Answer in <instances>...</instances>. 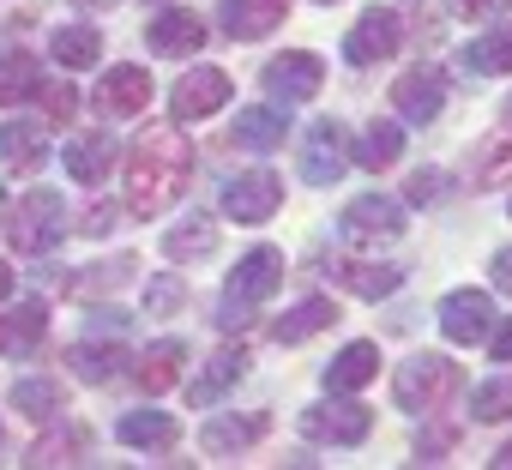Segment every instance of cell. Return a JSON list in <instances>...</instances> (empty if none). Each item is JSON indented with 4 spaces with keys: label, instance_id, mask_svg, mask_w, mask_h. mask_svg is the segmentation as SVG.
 I'll use <instances>...</instances> for the list:
<instances>
[{
    "label": "cell",
    "instance_id": "cell-1",
    "mask_svg": "<svg viewBox=\"0 0 512 470\" xmlns=\"http://www.w3.org/2000/svg\"><path fill=\"white\" fill-rule=\"evenodd\" d=\"M193 181V145L181 127H145L127 151V211L157 217L169 211Z\"/></svg>",
    "mask_w": 512,
    "mask_h": 470
},
{
    "label": "cell",
    "instance_id": "cell-2",
    "mask_svg": "<svg viewBox=\"0 0 512 470\" xmlns=\"http://www.w3.org/2000/svg\"><path fill=\"white\" fill-rule=\"evenodd\" d=\"M278 284H284V254H278V248H253V254H241L235 272H229V284H223V314H217V326H223V332L247 326L253 314L272 302Z\"/></svg>",
    "mask_w": 512,
    "mask_h": 470
},
{
    "label": "cell",
    "instance_id": "cell-3",
    "mask_svg": "<svg viewBox=\"0 0 512 470\" xmlns=\"http://www.w3.org/2000/svg\"><path fill=\"white\" fill-rule=\"evenodd\" d=\"M458 386H464V368L452 356H410L392 374V404L410 410V416H434L458 398Z\"/></svg>",
    "mask_w": 512,
    "mask_h": 470
},
{
    "label": "cell",
    "instance_id": "cell-4",
    "mask_svg": "<svg viewBox=\"0 0 512 470\" xmlns=\"http://www.w3.org/2000/svg\"><path fill=\"white\" fill-rule=\"evenodd\" d=\"M61 235H67V199L55 193V187H31L19 205H13V217H7V242H13V254H55L61 248Z\"/></svg>",
    "mask_w": 512,
    "mask_h": 470
},
{
    "label": "cell",
    "instance_id": "cell-5",
    "mask_svg": "<svg viewBox=\"0 0 512 470\" xmlns=\"http://www.w3.org/2000/svg\"><path fill=\"white\" fill-rule=\"evenodd\" d=\"M338 235H344L350 248H362V254H380V248H392L398 235H404V205L386 199V193H362V199L344 205Z\"/></svg>",
    "mask_w": 512,
    "mask_h": 470
},
{
    "label": "cell",
    "instance_id": "cell-6",
    "mask_svg": "<svg viewBox=\"0 0 512 470\" xmlns=\"http://www.w3.org/2000/svg\"><path fill=\"white\" fill-rule=\"evenodd\" d=\"M284 205V175L278 169H241L235 181H223V217L235 223H266Z\"/></svg>",
    "mask_w": 512,
    "mask_h": 470
},
{
    "label": "cell",
    "instance_id": "cell-7",
    "mask_svg": "<svg viewBox=\"0 0 512 470\" xmlns=\"http://www.w3.org/2000/svg\"><path fill=\"white\" fill-rule=\"evenodd\" d=\"M320 85H326V61H320L314 49H290V55L266 61V91H272V103H284V109L320 97Z\"/></svg>",
    "mask_w": 512,
    "mask_h": 470
},
{
    "label": "cell",
    "instance_id": "cell-8",
    "mask_svg": "<svg viewBox=\"0 0 512 470\" xmlns=\"http://www.w3.org/2000/svg\"><path fill=\"white\" fill-rule=\"evenodd\" d=\"M338 175H350V139L338 121H314L302 133V181L308 187H332Z\"/></svg>",
    "mask_w": 512,
    "mask_h": 470
},
{
    "label": "cell",
    "instance_id": "cell-9",
    "mask_svg": "<svg viewBox=\"0 0 512 470\" xmlns=\"http://www.w3.org/2000/svg\"><path fill=\"white\" fill-rule=\"evenodd\" d=\"M398 43H404V19L374 7V13H362V19L350 25V37H344V61H350V67H380V61L398 55Z\"/></svg>",
    "mask_w": 512,
    "mask_h": 470
},
{
    "label": "cell",
    "instance_id": "cell-10",
    "mask_svg": "<svg viewBox=\"0 0 512 470\" xmlns=\"http://www.w3.org/2000/svg\"><path fill=\"white\" fill-rule=\"evenodd\" d=\"M229 97H235V79H229L223 67H193V73H181V85L169 91V109H175V121H205V115H217Z\"/></svg>",
    "mask_w": 512,
    "mask_h": 470
},
{
    "label": "cell",
    "instance_id": "cell-11",
    "mask_svg": "<svg viewBox=\"0 0 512 470\" xmlns=\"http://www.w3.org/2000/svg\"><path fill=\"white\" fill-rule=\"evenodd\" d=\"M374 428V416L362 404H308L302 410V434L320 446H362Z\"/></svg>",
    "mask_w": 512,
    "mask_h": 470
},
{
    "label": "cell",
    "instance_id": "cell-12",
    "mask_svg": "<svg viewBox=\"0 0 512 470\" xmlns=\"http://www.w3.org/2000/svg\"><path fill=\"white\" fill-rule=\"evenodd\" d=\"M392 109H398V121H410V127L440 121V109H446V79H440L434 67L404 73V79L392 85Z\"/></svg>",
    "mask_w": 512,
    "mask_h": 470
},
{
    "label": "cell",
    "instance_id": "cell-13",
    "mask_svg": "<svg viewBox=\"0 0 512 470\" xmlns=\"http://www.w3.org/2000/svg\"><path fill=\"white\" fill-rule=\"evenodd\" d=\"M440 332H446L452 344L488 338V332H494V302H488V290H452V296L440 302Z\"/></svg>",
    "mask_w": 512,
    "mask_h": 470
},
{
    "label": "cell",
    "instance_id": "cell-14",
    "mask_svg": "<svg viewBox=\"0 0 512 470\" xmlns=\"http://www.w3.org/2000/svg\"><path fill=\"white\" fill-rule=\"evenodd\" d=\"M145 43H151V55H163V61H187V55H199V49H205V19H199V13L169 7V13H157V19H151Z\"/></svg>",
    "mask_w": 512,
    "mask_h": 470
},
{
    "label": "cell",
    "instance_id": "cell-15",
    "mask_svg": "<svg viewBox=\"0 0 512 470\" xmlns=\"http://www.w3.org/2000/svg\"><path fill=\"white\" fill-rule=\"evenodd\" d=\"M133 380H139V392H169V386H181L187 380V344L181 338H157V344H145L139 356H133Z\"/></svg>",
    "mask_w": 512,
    "mask_h": 470
},
{
    "label": "cell",
    "instance_id": "cell-16",
    "mask_svg": "<svg viewBox=\"0 0 512 470\" xmlns=\"http://www.w3.org/2000/svg\"><path fill=\"white\" fill-rule=\"evenodd\" d=\"M290 19V0H223V31L235 43H260Z\"/></svg>",
    "mask_w": 512,
    "mask_h": 470
},
{
    "label": "cell",
    "instance_id": "cell-17",
    "mask_svg": "<svg viewBox=\"0 0 512 470\" xmlns=\"http://www.w3.org/2000/svg\"><path fill=\"white\" fill-rule=\"evenodd\" d=\"M266 434H272V416H266V410H247V416H211L205 434H199V446H205L211 458H229V452H247L253 440H266Z\"/></svg>",
    "mask_w": 512,
    "mask_h": 470
},
{
    "label": "cell",
    "instance_id": "cell-18",
    "mask_svg": "<svg viewBox=\"0 0 512 470\" xmlns=\"http://www.w3.org/2000/svg\"><path fill=\"white\" fill-rule=\"evenodd\" d=\"M49 338V302H19L0 314V356H37Z\"/></svg>",
    "mask_w": 512,
    "mask_h": 470
},
{
    "label": "cell",
    "instance_id": "cell-19",
    "mask_svg": "<svg viewBox=\"0 0 512 470\" xmlns=\"http://www.w3.org/2000/svg\"><path fill=\"white\" fill-rule=\"evenodd\" d=\"M115 440L133 446V452H169V446L181 440V422H175L169 410H127V416L115 422Z\"/></svg>",
    "mask_w": 512,
    "mask_h": 470
},
{
    "label": "cell",
    "instance_id": "cell-20",
    "mask_svg": "<svg viewBox=\"0 0 512 470\" xmlns=\"http://www.w3.org/2000/svg\"><path fill=\"white\" fill-rule=\"evenodd\" d=\"M97 103H103L109 115H145V103H151V73H145V67H109L103 85H97Z\"/></svg>",
    "mask_w": 512,
    "mask_h": 470
},
{
    "label": "cell",
    "instance_id": "cell-21",
    "mask_svg": "<svg viewBox=\"0 0 512 470\" xmlns=\"http://www.w3.org/2000/svg\"><path fill=\"white\" fill-rule=\"evenodd\" d=\"M374 374H380V344L356 338V344H344V350L326 362V392H362Z\"/></svg>",
    "mask_w": 512,
    "mask_h": 470
},
{
    "label": "cell",
    "instance_id": "cell-22",
    "mask_svg": "<svg viewBox=\"0 0 512 470\" xmlns=\"http://www.w3.org/2000/svg\"><path fill=\"white\" fill-rule=\"evenodd\" d=\"M109 169H115V139H109V133H79V139L67 145V175H73L79 187L109 181Z\"/></svg>",
    "mask_w": 512,
    "mask_h": 470
},
{
    "label": "cell",
    "instance_id": "cell-23",
    "mask_svg": "<svg viewBox=\"0 0 512 470\" xmlns=\"http://www.w3.org/2000/svg\"><path fill=\"white\" fill-rule=\"evenodd\" d=\"M67 362H73V374H79V380L109 386V380H121V374L133 368V350H127V344H91V338H85V344H73V356H67Z\"/></svg>",
    "mask_w": 512,
    "mask_h": 470
},
{
    "label": "cell",
    "instance_id": "cell-24",
    "mask_svg": "<svg viewBox=\"0 0 512 470\" xmlns=\"http://www.w3.org/2000/svg\"><path fill=\"white\" fill-rule=\"evenodd\" d=\"M241 374H247V356H241V350H217V356H211V362L193 374V386H187V404L211 410V404H217V398H223V392L241 380Z\"/></svg>",
    "mask_w": 512,
    "mask_h": 470
},
{
    "label": "cell",
    "instance_id": "cell-25",
    "mask_svg": "<svg viewBox=\"0 0 512 470\" xmlns=\"http://www.w3.org/2000/svg\"><path fill=\"white\" fill-rule=\"evenodd\" d=\"M0 163L19 169V175L43 169V163H49V139H43V127H37V121H7V127H0Z\"/></svg>",
    "mask_w": 512,
    "mask_h": 470
},
{
    "label": "cell",
    "instance_id": "cell-26",
    "mask_svg": "<svg viewBox=\"0 0 512 470\" xmlns=\"http://www.w3.org/2000/svg\"><path fill=\"white\" fill-rule=\"evenodd\" d=\"M19 416H31V422H55L61 410H67V386L55 380V374H31V380H19L13 386V398H7Z\"/></svg>",
    "mask_w": 512,
    "mask_h": 470
},
{
    "label": "cell",
    "instance_id": "cell-27",
    "mask_svg": "<svg viewBox=\"0 0 512 470\" xmlns=\"http://www.w3.org/2000/svg\"><path fill=\"white\" fill-rule=\"evenodd\" d=\"M332 320H338V302H332V296H308V302H296L284 320H272V338H278V344H302V338L326 332Z\"/></svg>",
    "mask_w": 512,
    "mask_h": 470
},
{
    "label": "cell",
    "instance_id": "cell-28",
    "mask_svg": "<svg viewBox=\"0 0 512 470\" xmlns=\"http://www.w3.org/2000/svg\"><path fill=\"white\" fill-rule=\"evenodd\" d=\"M458 67L476 73V79H488V73H512V25H494L488 37L464 43V49H458Z\"/></svg>",
    "mask_w": 512,
    "mask_h": 470
},
{
    "label": "cell",
    "instance_id": "cell-29",
    "mask_svg": "<svg viewBox=\"0 0 512 470\" xmlns=\"http://www.w3.org/2000/svg\"><path fill=\"white\" fill-rule=\"evenodd\" d=\"M163 254L181 260V266L211 260V254H217V217H187V223H175V229L163 235Z\"/></svg>",
    "mask_w": 512,
    "mask_h": 470
},
{
    "label": "cell",
    "instance_id": "cell-30",
    "mask_svg": "<svg viewBox=\"0 0 512 470\" xmlns=\"http://www.w3.org/2000/svg\"><path fill=\"white\" fill-rule=\"evenodd\" d=\"M49 55H55L61 67H73V73H91V67L103 61V37H97L91 25H61V31L49 37Z\"/></svg>",
    "mask_w": 512,
    "mask_h": 470
},
{
    "label": "cell",
    "instance_id": "cell-31",
    "mask_svg": "<svg viewBox=\"0 0 512 470\" xmlns=\"http://www.w3.org/2000/svg\"><path fill=\"white\" fill-rule=\"evenodd\" d=\"M284 133H290V121H284L278 109H266V103L235 115V145H247V151H278Z\"/></svg>",
    "mask_w": 512,
    "mask_h": 470
},
{
    "label": "cell",
    "instance_id": "cell-32",
    "mask_svg": "<svg viewBox=\"0 0 512 470\" xmlns=\"http://www.w3.org/2000/svg\"><path fill=\"white\" fill-rule=\"evenodd\" d=\"M338 284H344V290H356L362 302H380V296H392V290L404 284V266H374V260H350V266H338Z\"/></svg>",
    "mask_w": 512,
    "mask_h": 470
},
{
    "label": "cell",
    "instance_id": "cell-33",
    "mask_svg": "<svg viewBox=\"0 0 512 470\" xmlns=\"http://www.w3.org/2000/svg\"><path fill=\"white\" fill-rule=\"evenodd\" d=\"M43 91V73H37V55H7L0 61V109H19L25 97H37Z\"/></svg>",
    "mask_w": 512,
    "mask_h": 470
},
{
    "label": "cell",
    "instance_id": "cell-34",
    "mask_svg": "<svg viewBox=\"0 0 512 470\" xmlns=\"http://www.w3.org/2000/svg\"><path fill=\"white\" fill-rule=\"evenodd\" d=\"M506 181H512V121L494 139L476 145V187L488 193V187H506Z\"/></svg>",
    "mask_w": 512,
    "mask_h": 470
},
{
    "label": "cell",
    "instance_id": "cell-35",
    "mask_svg": "<svg viewBox=\"0 0 512 470\" xmlns=\"http://www.w3.org/2000/svg\"><path fill=\"white\" fill-rule=\"evenodd\" d=\"M398 157H404V127L398 121H374L362 133V145H356V169H386Z\"/></svg>",
    "mask_w": 512,
    "mask_h": 470
},
{
    "label": "cell",
    "instance_id": "cell-36",
    "mask_svg": "<svg viewBox=\"0 0 512 470\" xmlns=\"http://www.w3.org/2000/svg\"><path fill=\"white\" fill-rule=\"evenodd\" d=\"M79 452H91V428H79V422H67L61 434H43L37 446H31V458L25 464H79Z\"/></svg>",
    "mask_w": 512,
    "mask_h": 470
},
{
    "label": "cell",
    "instance_id": "cell-37",
    "mask_svg": "<svg viewBox=\"0 0 512 470\" xmlns=\"http://www.w3.org/2000/svg\"><path fill=\"white\" fill-rule=\"evenodd\" d=\"M470 416H476V422H512V374L482 380V386L470 392Z\"/></svg>",
    "mask_w": 512,
    "mask_h": 470
},
{
    "label": "cell",
    "instance_id": "cell-38",
    "mask_svg": "<svg viewBox=\"0 0 512 470\" xmlns=\"http://www.w3.org/2000/svg\"><path fill=\"white\" fill-rule=\"evenodd\" d=\"M133 266H139V260H103L97 272L73 278V290H79V296H97V290H121V284L133 278Z\"/></svg>",
    "mask_w": 512,
    "mask_h": 470
},
{
    "label": "cell",
    "instance_id": "cell-39",
    "mask_svg": "<svg viewBox=\"0 0 512 470\" xmlns=\"http://www.w3.org/2000/svg\"><path fill=\"white\" fill-rule=\"evenodd\" d=\"M181 302H187V284H181V278H169V272H163V278H151V284H145V314L169 320Z\"/></svg>",
    "mask_w": 512,
    "mask_h": 470
},
{
    "label": "cell",
    "instance_id": "cell-40",
    "mask_svg": "<svg viewBox=\"0 0 512 470\" xmlns=\"http://www.w3.org/2000/svg\"><path fill=\"white\" fill-rule=\"evenodd\" d=\"M73 109H79V91H73L67 79L43 91V127H61V121H73Z\"/></svg>",
    "mask_w": 512,
    "mask_h": 470
},
{
    "label": "cell",
    "instance_id": "cell-41",
    "mask_svg": "<svg viewBox=\"0 0 512 470\" xmlns=\"http://www.w3.org/2000/svg\"><path fill=\"white\" fill-rule=\"evenodd\" d=\"M452 446H458V428H422V434H416V452H422V464L446 458Z\"/></svg>",
    "mask_w": 512,
    "mask_h": 470
},
{
    "label": "cell",
    "instance_id": "cell-42",
    "mask_svg": "<svg viewBox=\"0 0 512 470\" xmlns=\"http://www.w3.org/2000/svg\"><path fill=\"white\" fill-rule=\"evenodd\" d=\"M446 193V175L440 169H416L410 175V205H428V199H440Z\"/></svg>",
    "mask_w": 512,
    "mask_h": 470
},
{
    "label": "cell",
    "instance_id": "cell-43",
    "mask_svg": "<svg viewBox=\"0 0 512 470\" xmlns=\"http://www.w3.org/2000/svg\"><path fill=\"white\" fill-rule=\"evenodd\" d=\"M79 229H85V235H115V229H121V211H115V205H91V211L79 217Z\"/></svg>",
    "mask_w": 512,
    "mask_h": 470
},
{
    "label": "cell",
    "instance_id": "cell-44",
    "mask_svg": "<svg viewBox=\"0 0 512 470\" xmlns=\"http://www.w3.org/2000/svg\"><path fill=\"white\" fill-rule=\"evenodd\" d=\"M494 290H506V296H512V248H500V254H494Z\"/></svg>",
    "mask_w": 512,
    "mask_h": 470
},
{
    "label": "cell",
    "instance_id": "cell-45",
    "mask_svg": "<svg viewBox=\"0 0 512 470\" xmlns=\"http://www.w3.org/2000/svg\"><path fill=\"white\" fill-rule=\"evenodd\" d=\"M494 362H512V320L494 332Z\"/></svg>",
    "mask_w": 512,
    "mask_h": 470
},
{
    "label": "cell",
    "instance_id": "cell-46",
    "mask_svg": "<svg viewBox=\"0 0 512 470\" xmlns=\"http://www.w3.org/2000/svg\"><path fill=\"white\" fill-rule=\"evenodd\" d=\"M494 0H452V13H464V19H476V13H488Z\"/></svg>",
    "mask_w": 512,
    "mask_h": 470
},
{
    "label": "cell",
    "instance_id": "cell-47",
    "mask_svg": "<svg viewBox=\"0 0 512 470\" xmlns=\"http://www.w3.org/2000/svg\"><path fill=\"white\" fill-rule=\"evenodd\" d=\"M13 284H19V272H13L7 260H0V302H7V296H13Z\"/></svg>",
    "mask_w": 512,
    "mask_h": 470
},
{
    "label": "cell",
    "instance_id": "cell-48",
    "mask_svg": "<svg viewBox=\"0 0 512 470\" xmlns=\"http://www.w3.org/2000/svg\"><path fill=\"white\" fill-rule=\"evenodd\" d=\"M488 464H494V470H512V440H506V446H500V452H494Z\"/></svg>",
    "mask_w": 512,
    "mask_h": 470
},
{
    "label": "cell",
    "instance_id": "cell-49",
    "mask_svg": "<svg viewBox=\"0 0 512 470\" xmlns=\"http://www.w3.org/2000/svg\"><path fill=\"white\" fill-rule=\"evenodd\" d=\"M73 7H97L103 13V7H115V0H73Z\"/></svg>",
    "mask_w": 512,
    "mask_h": 470
},
{
    "label": "cell",
    "instance_id": "cell-50",
    "mask_svg": "<svg viewBox=\"0 0 512 470\" xmlns=\"http://www.w3.org/2000/svg\"><path fill=\"white\" fill-rule=\"evenodd\" d=\"M0 211H7V187H0Z\"/></svg>",
    "mask_w": 512,
    "mask_h": 470
},
{
    "label": "cell",
    "instance_id": "cell-51",
    "mask_svg": "<svg viewBox=\"0 0 512 470\" xmlns=\"http://www.w3.org/2000/svg\"><path fill=\"white\" fill-rule=\"evenodd\" d=\"M506 121H512V97H506Z\"/></svg>",
    "mask_w": 512,
    "mask_h": 470
},
{
    "label": "cell",
    "instance_id": "cell-52",
    "mask_svg": "<svg viewBox=\"0 0 512 470\" xmlns=\"http://www.w3.org/2000/svg\"><path fill=\"white\" fill-rule=\"evenodd\" d=\"M320 7H332V0H320Z\"/></svg>",
    "mask_w": 512,
    "mask_h": 470
}]
</instances>
